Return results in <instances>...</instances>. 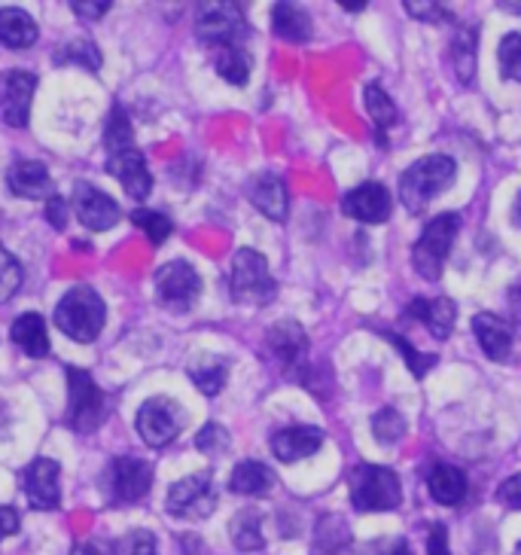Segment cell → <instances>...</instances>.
I'll return each mask as SVG.
<instances>
[{"label": "cell", "mask_w": 521, "mask_h": 555, "mask_svg": "<svg viewBox=\"0 0 521 555\" xmlns=\"http://www.w3.org/2000/svg\"><path fill=\"white\" fill-rule=\"evenodd\" d=\"M107 321V306L95 287L89 284H77L70 287L62 302L55 306V327L65 333L74 343L89 345L95 343Z\"/></svg>", "instance_id": "cell-1"}, {"label": "cell", "mask_w": 521, "mask_h": 555, "mask_svg": "<svg viewBox=\"0 0 521 555\" xmlns=\"http://www.w3.org/2000/svg\"><path fill=\"white\" fill-rule=\"evenodd\" d=\"M457 175L455 159L448 156H424L415 165H408L400 178V202L408 214H421L445 186H452Z\"/></svg>", "instance_id": "cell-2"}, {"label": "cell", "mask_w": 521, "mask_h": 555, "mask_svg": "<svg viewBox=\"0 0 521 555\" xmlns=\"http://www.w3.org/2000/svg\"><path fill=\"white\" fill-rule=\"evenodd\" d=\"M67 425L77 434L99 430L110 415V397L80 366H67Z\"/></svg>", "instance_id": "cell-3"}, {"label": "cell", "mask_w": 521, "mask_h": 555, "mask_svg": "<svg viewBox=\"0 0 521 555\" xmlns=\"http://www.w3.org/2000/svg\"><path fill=\"white\" fill-rule=\"evenodd\" d=\"M348 489H351V504L360 513H385L403 501L400 476L391 467H378V464H357L348 476Z\"/></svg>", "instance_id": "cell-4"}, {"label": "cell", "mask_w": 521, "mask_h": 555, "mask_svg": "<svg viewBox=\"0 0 521 555\" xmlns=\"http://www.w3.org/2000/svg\"><path fill=\"white\" fill-rule=\"evenodd\" d=\"M229 291L232 299L242 306H269L277 296V281L269 272V262L260 250L242 247L232 260V275H229Z\"/></svg>", "instance_id": "cell-5"}, {"label": "cell", "mask_w": 521, "mask_h": 555, "mask_svg": "<svg viewBox=\"0 0 521 555\" xmlns=\"http://www.w3.org/2000/svg\"><path fill=\"white\" fill-rule=\"evenodd\" d=\"M457 232H460V214H440L424 227V235L412 247V266L424 281H440Z\"/></svg>", "instance_id": "cell-6"}, {"label": "cell", "mask_w": 521, "mask_h": 555, "mask_svg": "<svg viewBox=\"0 0 521 555\" xmlns=\"http://www.w3.org/2000/svg\"><path fill=\"white\" fill-rule=\"evenodd\" d=\"M153 489V464L144 457L119 455L104 474V491L114 506H131L144 501Z\"/></svg>", "instance_id": "cell-7"}, {"label": "cell", "mask_w": 521, "mask_h": 555, "mask_svg": "<svg viewBox=\"0 0 521 555\" xmlns=\"http://www.w3.org/2000/svg\"><path fill=\"white\" fill-rule=\"evenodd\" d=\"M165 509L178 519H205L217 509V489H213V476L193 474L186 479L174 482L165 494Z\"/></svg>", "instance_id": "cell-8"}, {"label": "cell", "mask_w": 521, "mask_h": 555, "mask_svg": "<svg viewBox=\"0 0 521 555\" xmlns=\"http://www.w3.org/2000/svg\"><path fill=\"white\" fill-rule=\"evenodd\" d=\"M183 409L174 400H165V397H153L144 406L138 409V434L141 440L153 446V449H162L168 442H174L183 430Z\"/></svg>", "instance_id": "cell-9"}, {"label": "cell", "mask_w": 521, "mask_h": 555, "mask_svg": "<svg viewBox=\"0 0 521 555\" xmlns=\"http://www.w3.org/2000/svg\"><path fill=\"white\" fill-rule=\"evenodd\" d=\"M196 34L201 43H217L220 50L238 47V40L247 37V18L235 3H211L198 13Z\"/></svg>", "instance_id": "cell-10"}, {"label": "cell", "mask_w": 521, "mask_h": 555, "mask_svg": "<svg viewBox=\"0 0 521 555\" xmlns=\"http://www.w3.org/2000/svg\"><path fill=\"white\" fill-rule=\"evenodd\" d=\"M201 294V278L186 260L165 262L156 272V296L165 309L186 311Z\"/></svg>", "instance_id": "cell-11"}, {"label": "cell", "mask_w": 521, "mask_h": 555, "mask_svg": "<svg viewBox=\"0 0 521 555\" xmlns=\"http://www.w3.org/2000/svg\"><path fill=\"white\" fill-rule=\"evenodd\" d=\"M62 467L52 457H34L22 470V491L34 509H58L62 504Z\"/></svg>", "instance_id": "cell-12"}, {"label": "cell", "mask_w": 521, "mask_h": 555, "mask_svg": "<svg viewBox=\"0 0 521 555\" xmlns=\"http://www.w3.org/2000/svg\"><path fill=\"white\" fill-rule=\"evenodd\" d=\"M37 89V77L31 70H10L0 80V114L3 122L13 129H25L31 119V99Z\"/></svg>", "instance_id": "cell-13"}, {"label": "cell", "mask_w": 521, "mask_h": 555, "mask_svg": "<svg viewBox=\"0 0 521 555\" xmlns=\"http://www.w3.org/2000/svg\"><path fill=\"white\" fill-rule=\"evenodd\" d=\"M265 348L269 354L277 360V366L290 376H299L302 373V363L309 358V336L305 330L294 324V321H284V324H275L265 336Z\"/></svg>", "instance_id": "cell-14"}, {"label": "cell", "mask_w": 521, "mask_h": 555, "mask_svg": "<svg viewBox=\"0 0 521 555\" xmlns=\"http://www.w3.org/2000/svg\"><path fill=\"white\" fill-rule=\"evenodd\" d=\"M74 211L89 232H107L122 220V211L107 193L95 190L92 183H77L74 190Z\"/></svg>", "instance_id": "cell-15"}, {"label": "cell", "mask_w": 521, "mask_h": 555, "mask_svg": "<svg viewBox=\"0 0 521 555\" xmlns=\"http://www.w3.org/2000/svg\"><path fill=\"white\" fill-rule=\"evenodd\" d=\"M107 175H114L134 202H144L153 193V175H149L147 159H144V153H138L134 147L110 156L107 159Z\"/></svg>", "instance_id": "cell-16"}, {"label": "cell", "mask_w": 521, "mask_h": 555, "mask_svg": "<svg viewBox=\"0 0 521 555\" xmlns=\"http://www.w3.org/2000/svg\"><path fill=\"white\" fill-rule=\"evenodd\" d=\"M342 208L348 217L360 223H385L391 217V193L381 183H360L342 198Z\"/></svg>", "instance_id": "cell-17"}, {"label": "cell", "mask_w": 521, "mask_h": 555, "mask_svg": "<svg viewBox=\"0 0 521 555\" xmlns=\"http://www.w3.org/2000/svg\"><path fill=\"white\" fill-rule=\"evenodd\" d=\"M324 430L314 425H294L284 427L272 434V452H275L277 461L284 464H294V461H302V457H311L321 446H324Z\"/></svg>", "instance_id": "cell-18"}, {"label": "cell", "mask_w": 521, "mask_h": 555, "mask_svg": "<svg viewBox=\"0 0 521 555\" xmlns=\"http://www.w3.org/2000/svg\"><path fill=\"white\" fill-rule=\"evenodd\" d=\"M6 183H10V193L18 198H52L55 196V186H52L50 168L37 159H18L10 171H6Z\"/></svg>", "instance_id": "cell-19"}, {"label": "cell", "mask_w": 521, "mask_h": 555, "mask_svg": "<svg viewBox=\"0 0 521 555\" xmlns=\"http://www.w3.org/2000/svg\"><path fill=\"white\" fill-rule=\"evenodd\" d=\"M472 333L482 345V351L491 360H506L512 354V345H516V330L506 324L504 318L491 314V311H479L472 318Z\"/></svg>", "instance_id": "cell-20"}, {"label": "cell", "mask_w": 521, "mask_h": 555, "mask_svg": "<svg viewBox=\"0 0 521 555\" xmlns=\"http://www.w3.org/2000/svg\"><path fill=\"white\" fill-rule=\"evenodd\" d=\"M406 318H415V321H421L424 327L433 333V339H448L452 336V327H455V318L457 309L452 299H412L406 309Z\"/></svg>", "instance_id": "cell-21"}, {"label": "cell", "mask_w": 521, "mask_h": 555, "mask_svg": "<svg viewBox=\"0 0 521 555\" xmlns=\"http://www.w3.org/2000/svg\"><path fill=\"white\" fill-rule=\"evenodd\" d=\"M427 491H430V498L442 506H457L464 498H467V491H470V482H467V474L455 467V464H433L430 467V474H427Z\"/></svg>", "instance_id": "cell-22"}, {"label": "cell", "mask_w": 521, "mask_h": 555, "mask_svg": "<svg viewBox=\"0 0 521 555\" xmlns=\"http://www.w3.org/2000/svg\"><path fill=\"white\" fill-rule=\"evenodd\" d=\"M250 202L260 208V214H265L269 220H287V205H290V196H287V186L277 175H260V178L250 180V190H247Z\"/></svg>", "instance_id": "cell-23"}, {"label": "cell", "mask_w": 521, "mask_h": 555, "mask_svg": "<svg viewBox=\"0 0 521 555\" xmlns=\"http://www.w3.org/2000/svg\"><path fill=\"white\" fill-rule=\"evenodd\" d=\"M16 348H22L28 358H47L50 354V330H47V321L37 314V311H28L13 321V330H10Z\"/></svg>", "instance_id": "cell-24"}, {"label": "cell", "mask_w": 521, "mask_h": 555, "mask_svg": "<svg viewBox=\"0 0 521 555\" xmlns=\"http://www.w3.org/2000/svg\"><path fill=\"white\" fill-rule=\"evenodd\" d=\"M37 22L18 7L0 10V43L6 50H28L37 43Z\"/></svg>", "instance_id": "cell-25"}, {"label": "cell", "mask_w": 521, "mask_h": 555, "mask_svg": "<svg viewBox=\"0 0 521 555\" xmlns=\"http://www.w3.org/2000/svg\"><path fill=\"white\" fill-rule=\"evenodd\" d=\"M272 31L287 40V43H305L314 34V25H311V16L296 7V3H275L272 7Z\"/></svg>", "instance_id": "cell-26"}, {"label": "cell", "mask_w": 521, "mask_h": 555, "mask_svg": "<svg viewBox=\"0 0 521 555\" xmlns=\"http://www.w3.org/2000/svg\"><path fill=\"white\" fill-rule=\"evenodd\" d=\"M272 486H275V474L262 461H242L229 479V489L235 494H247V498H260Z\"/></svg>", "instance_id": "cell-27"}, {"label": "cell", "mask_w": 521, "mask_h": 555, "mask_svg": "<svg viewBox=\"0 0 521 555\" xmlns=\"http://www.w3.org/2000/svg\"><path fill=\"white\" fill-rule=\"evenodd\" d=\"M190 378H193V385L205 397H217V393L223 391V385H226L229 378V360L205 354L196 363H190Z\"/></svg>", "instance_id": "cell-28"}, {"label": "cell", "mask_w": 521, "mask_h": 555, "mask_svg": "<svg viewBox=\"0 0 521 555\" xmlns=\"http://www.w3.org/2000/svg\"><path fill=\"white\" fill-rule=\"evenodd\" d=\"M229 534H232V543L245 553H253V550H262L265 546V538H262V516L257 509H242L232 525H229Z\"/></svg>", "instance_id": "cell-29"}, {"label": "cell", "mask_w": 521, "mask_h": 555, "mask_svg": "<svg viewBox=\"0 0 521 555\" xmlns=\"http://www.w3.org/2000/svg\"><path fill=\"white\" fill-rule=\"evenodd\" d=\"M476 47H479V37L472 28H460L457 37L452 40V65H455V74L460 82H470L472 74H476Z\"/></svg>", "instance_id": "cell-30"}, {"label": "cell", "mask_w": 521, "mask_h": 555, "mask_svg": "<svg viewBox=\"0 0 521 555\" xmlns=\"http://www.w3.org/2000/svg\"><path fill=\"white\" fill-rule=\"evenodd\" d=\"M366 111L373 116L378 138H385V131L391 129V126H396V119H400L396 104L388 99V92H385L378 82H369V86H366Z\"/></svg>", "instance_id": "cell-31"}, {"label": "cell", "mask_w": 521, "mask_h": 555, "mask_svg": "<svg viewBox=\"0 0 521 555\" xmlns=\"http://www.w3.org/2000/svg\"><path fill=\"white\" fill-rule=\"evenodd\" d=\"M213 67H217V74L226 82H232V86H245V82L250 80V67L253 65H250L247 50H242V47H223V50L217 52Z\"/></svg>", "instance_id": "cell-32"}, {"label": "cell", "mask_w": 521, "mask_h": 555, "mask_svg": "<svg viewBox=\"0 0 521 555\" xmlns=\"http://www.w3.org/2000/svg\"><path fill=\"white\" fill-rule=\"evenodd\" d=\"M131 141H134V129H131L129 114H126V107L114 104V111L107 116V126H104V147L110 156H116V153L131 150Z\"/></svg>", "instance_id": "cell-33"}, {"label": "cell", "mask_w": 521, "mask_h": 555, "mask_svg": "<svg viewBox=\"0 0 521 555\" xmlns=\"http://www.w3.org/2000/svg\"><path fill=\"white\" fill-rule=\"evenodd\" d=\"M55 65H82L89 67V70H99L101 50L95 47V40L80 37V40H70V43L55 50Z\"/></svg>", "instance_id": "cell-34"}, {"label": "cell", "mask_w": 521, "mask_h": 555, "mask_svg": "<svg viewBox=\"0 0 521 555\" xmlns=\"http://www.w3.org/2000/svg\"><path fill=\"white\" fill-rule=\"evenodd\" d=\"M131 223L138 229H144L149 238V245H162L171 238V232H174V223H171V217L162 211H156V208H138V211L131 214Z\"/></svg>", "instance_id": "cell-35"}, {"label": "cell", "mask_w": 521, "mask_h": 555, "mask_svg": "<svg viewBox=\"0 0 521 555\" xmlns=\"http://www.w3.org/2000/svg\"><path fill=\"white\" fill-rule=\"evenodd\" d=\"M373 434L378 442L393 446V442H400V437L406 434V422H403V415L396 409H381V412L373 415Z\"/></svg>", "instance_id": "cell-36"}, {"label": "cell", "mask_w": 521, "mask_h": 555, "mask_svg": "<svg viewBox=\"0 0 521 555\" xmlns=\"http://www.w3.org/2000/svg\"><path fill=\"white\" fill-rule=\"evenodd\" d=\"M22 278H25L22 262H18L6 247L0 245V306H3L6 299L16 296V291L22 287Z\"/></svg>", "instance_id": "cell-37"}, {"label": "cell", "mask_w": 521, "mask_h": 555, "mask_svg": "<svg viewBox=\"0 0 521 555\" xmlns=\"http://www.w3.org/2000/svg\"><path fill=\"white\" fill-rule=\"evenodd\" d=\"M497 59H500V74L506 80L521 82V34H506L500 40Z\"/></svg>", "instance_id": "cell-38"}, {"label": "cell", "mask_w": 521, "mask_h": 555, "mask_svg": "<svg viewBox=\"0 0 521 555\" xmlns=\"http://www.w3.org/2000/svg\"><path fill=\"white\" fill-rule=\"evenodd\" d=\"M381 336H385V339H388L391 345H396V351H403V358H406V363L412 366V373H415V376H424V373H427V370L437 363V358H433V354H430V358H424L418 348H412V345H408L403 336H396V333L381 330Z\"/></svg>", "instance_id": "cell-39"}, {"label": "cell", "mask_w": 521, "mask_h": 555, "mask_svg": "<svg viewBox=\"0 0 521 555\" xmlns=\"http://www.w3.org/2000/svg\"><path fill=\"white\" fill-rule=\"evenodd\" d=\"M196 446L198 452H208V455H223L229 449V434L226 427L217 425V422H208L196 434Z\"/></svg>", "instance_id": "cell-40"}, {"label": "cell", "mask_w": 521, "mask_h": 555, "mask_svg": "<svg viewBox=\"0 0 521 555\" xmlns=\"http://www.w3.org/2000/svg\"><path fill=\"white\" fill-rule=\"evenodd\" d=\"M406 10L415 18H424V22H445V18H452L448 7H442V3H415V0H406Z\"/></svg>", "instance_id": "cell-41"}, {"label": "cell", "mask_w": 521, "mask_h": 555, "mask_svg": "<svg viewBox=\"0 0 521 555\" xmlns=\"http://www.w3.org/2000/svg\"><path fill=\"white\" fill-rule=\"evenodd\" d=\"M363 555H415V553L408 550L406 538H385V540H375V543H369Z\"/></svg>", "instance_id": "cell-42"}, {"label": "cell", "mask_w": 521, "mask_h": 555, "mask_svg": "<svg viewBox=\"0 0 521 555\" xmlns=\"http://www.w3.org/2000/svg\"><path fill=\"white\" fill-rule=\"evenodd\" d=\"M126 555H159L156 553V538L149 531H131L126 540Z\"/></svg>", "instance_id": "cell-43"}, {"label": "cell", "mask_w": 521, "mask_h": 555, "mask_svg": "<svg viewBox=\"0 0 521 555\" xmlns=\"http://www.w3.org/2000/svg\"><path fill=\"white\" fill-rule=\"evenodd\" d=\"M67 202L62 196H52L47 198V208H43V214H47V220L52 223V229H58V232H65L67 229Z\"/></svg>", "instance_id": "cell-44"}, {"label": "cell", "mask_w": 521, "mask_h": 555, "mask_svg": "<svg viewBox=\"0 0 521 555\" xmlns=\"http://www.w3.org/2000/svg\"><path fill=\"white\" fill-rule=\"evenodd\" d=\"M70 555H119V546L116 543H110V540H82V543H77L74 550H70Z\"/></svg>", "instance_id": "cell-45"}, {"label": "cell", "mask_w": 521, "mask_h": 555, "mask_svg": "<svg viewBox=\"0 0 521 555\" xmlns=\"http://www.w3.org/2000/svg\"><path fill=\"white\" fill-rule=\"evenodd\" d=\"M497 501L512 509H521V474L509 476L504 486L497 489Z\"/></svg>", "instance_id": "cell-46"}, {"label": "cell", "mask_w": 521, "mask_h": 555, "mask_svg": "<svg viewBox=\"0 0 521 555\" xmlns=\"http://www.w3.org/2000/svg\"><path fill=\"white\" fill-rule=\"evenodd\" d=\"M114 3L110 0H70V10L82 18H101Z\"/></svg>", "instance_id": "cell-47"}, {"label": "cell", "mask_w": 521, "mask_h": 555, "mask_svg": "<svg viewBox=\"0 0 521 555\" xmlns=\"http://www.w3.org/2000/svg\"><path fill=\"white\" fill-rule=\"evenodd\" d=\"M427 555H452V553H448V531H445V525H442V522L430 525V538H427Z\"/></svg>", "instance_id": "cell-48"}, {"label": "cell", "mask_w": 521, "mask_h": 555, "mask_svg": "<svg viewBox=\"0 0 521 555\" xmlns=\"http://www.w3.org/2000/svg\"><path fill=\"white\" fill-rule=\"evenodd\" d=\"M18 531V513L13 506H0V540Z\"/></svg>", "instance_id": "cell-49"}, {"label": "cell", "mask_w": 521, "mask_h": 555, "mask_svg": "<svg viewBox=\"0 0 521 555\" xmlns=\"http://www.w3.org/2000/svg\"><path fill=\"white\" fill-rule=\"evenodd\" d=\"M506 299H509V311H512V318L521 324V278L512 284V287H509Z\"/></svg>", "instance_id": "cell-50"}, {"label": "cell", "mask_w": 521, "mask_h": 555, "mask_svg": "<svg viewBox=\"0 0 521 555\" xmlns=\"http://www.w3.org/2000/svg\"><path fill=\"white\" fill-rule=\"evenodd\" d=\"M342 7L344 10H366L369 3H366V0H357V3H348V0H342Z\"/></svg>", "instance_id": "cell-51"}, {"label": "cell", "mask_w": 521, "mask_h": 555, "mask_svg": "<svg viewBox=\"0 0 521 555\" xmlns=\"http://www.w3.org/2000/svg\"><path fill=\"white\" fill-rule=\"evenodd\" d=\"M497 7H500V10H516V13H521V3H512V0H500Z\"/></svg>", "instance_id": "cell-52"}, {"label": "cell", "mask_w": 521, "mask_h": 555, "mask_svg": "<svg viewBox=\"0 0 521 555\" xmlns=\"http://www.w3.org/2000/svg\"><path fill=\"white\" fill-rule=\"evenodd\" d=\"M516 223L521 227V196H519V202H516Z\"/></svg>", "instance_id": "cell-53"}, {"label": "cell", "mask_w": 521, "mask_h": 555, "mask_svg": "<svg viewBox=\"0 0 521 555\" xmlns=\"http://www.w3.org/2000/svg\"><path fill=\"white\" fill-rule=\"evenodd\" d=\"M516 555H521V543H519V546H516Z\"/></svg>", "instance_id": "cell-54"}]
</instances>
